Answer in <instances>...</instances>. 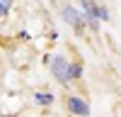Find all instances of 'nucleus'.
<instances>
[{
	"instance_id": "nucleus-1",
	"label": "nucleus",
	"mask_w": 121,
	"mask_h": 117,
	"mask_svg": "<svg viewBox=\"0 0 121 117\" xmlns=\"http://www.w3.org/2000/svg\"><path fill=\"white\" fill-rule=\"evenodd\" d=\"M80 7H82L85 24H87L90 29H97L102 20H104V22L109 20V12H107V7L97 5V0H80Z\"/></svg>"
},
{
	"instance_id": "nucleus-2",
	"label": "nucleus",
	"mask_w": 121,
	"mask_h": 117,
	"mask_svg": "<svg viewBox=\"0 0 121 117\" xmlns=\"http://www.w3.org/2000/svg\"><path fill=\"white\" fill-rule=\"evenodd\" d=\"M48 68H51L53 78H56L60 85H68V83H70V61H68L63 54L51 56V61H48Z\"/></svg>"
},
{
	"instance_id": "nucleus-3",
	"label": "nucleus",
	"mask_w": 121,
	"mask_h": 117,
	"mask_svg": "<svg viewBox=\"0 0 121 117\" xmlns=\"http://www.w3.org/2000/svg\"><path fill=\"white\" fill-rule=\"evenodd\" d=\"M63 20L75 29L78 34H85V29H87V24H85V17H82V12L80 10H75V7H70V5H65L63 7Z\"/></svg>"
},
{
	"instance_id": "nucleus-4",
	"label": "nucleus",
	"mask_w": 121,
	"mask_h": 117,
	"mask_svg": "<svg viewBox=\"0 0 121 117\" xmlns=\"http://www.w3.org/2000/svg\"><path fill=\"white\" fill-rule=\"evenodd\" d=\"M65 107L75 117H90V105H87L85 98H80V95H68L65 98Z\"/></svg>"
},
{
	"instance_id": "nucleus-5",
	"label": "nucleus",
	"mask_w": 121,
	"mask_h": 117,
	"mask_svg": "<svg viewBox=\"0 0 121 117\" xmlns=\"http://www.w3.org/2000/svg\"><path fill=\"white\" fill-rule=\"evenodd\" d=\"M34 102L36 105H51L53 102V95L48 93V90H36L34 93Z\"/></svg>"
},
{
	"instance_id": "nucleus-6",
	"label": "nucleus",
	"mask_w": 121,
	"mask_h": 117,
	"mask_svg": "<svg viewBox=\"0 0 121 117\" xmlns=\"http://www.w3.org/2000/svg\"><path fill=\"white\" fill-rule=\"evenodd\" d=\"M12 5H15V0H0V20H5L12 12Z\"/></svg>"
},
{
	"instance_id": "nucleus-7",
	"label": "nucleus",
	"mask_w": 121,
	"mask_h": 117,
	"mask_svg": "<svg viewBox=\"0 0 121 117\" xmlns=\"http://www.w3.org/2000/svg\"><path fill=\"white\" fill-rule=\"evenodd\" d=\"M82 78V66L80 63H70V83H75Z\"/></svg>"
},
{
	"instance_id": "nucleus-8",
	"label": "nucleus",
	"mask_w": 121,
	"mask_h": 117,
	"mask_svg": "<svg viewBox=\"0 0 121 117\" xmlns=\"http://www.w3.org/2000/svg\"><path fill=\"white\" fill-rule=\"evenodd\" d=\"M3 117H7V115H3Z\"/></svg>"
}]
</instances>
